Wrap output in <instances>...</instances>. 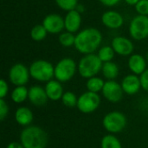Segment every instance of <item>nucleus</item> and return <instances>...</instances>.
Listing matches in <instances>:
<instances>
[{
	"instance_id": "f257e3e1",
	"label": "nucleus",
	"mask_w": 148,
	"mask_h": 148,
	"mask_svg": "<svg viewBox=\"0 0 148 148\" xmlns=\"http://www.w3.org/2000/svg\"><path fill=\"white\" fill-rule=\"evenodd\" d=\"M102 42V34L96 28H85L75 36V48L83 55L94 54Z\"/></svg>"
},
{
	"instance_id": "f03ea898",
	"label": "nucleus",
	"mask_w": 148,
	"mask_h": 148,
	"mask_svg": "<svg viewBox=\"0 0 148 148\" xmlns=\"http://www.w3.org/2000/svg\"><path fill=\"white\" fill-rule=\"evenodd\" d=\"M19 139L24 148H46L49 143L48 134L38 126L24 127Z\"/></svg>"
},
{
	"instance_id": "7ed1b4c3",
	"label": "nucleus",
	"mask_w": 148,
	"mask_h": 148,
	"mask_svg": "<svg viewBox=\"0 0 148 148\" xmlns=\"http://www.w3.org/2000/svg\"><path fill=\"white\" fill-rule=\"evenodd\" d=\"M103 62L98 57L97 54L84 55L77 64L78 73L84 79H89L96 76L101 72Z\"/></svg>"
},
{
	"instance_id": "20e7f679",
	"label": "nucleus",
	"mask_w": 148,
	"mask_h": 148,
	"mask_svg": "<svg viewBox=\"0 0 148 148\" xmlns=\"http://www.w3.org/2000/svg\"><path fill=\"white\" fill-rule=\"evenodd\" d=\"M29 69L30 77L36 82L47 83L55 78V66L49 61L36 60L29 65Z\"/></svg>"
},
{
	"instance_id": "39448f33",
	"label": "nucleus",
	"mask_w": 148,
	"mask_h": 148,
	"mask_svg": "<svg viewBox=\"0 0 148 148\" xmlns=\"http://www.w3.org/2000/svg\"><path fill=\"white\" fill-rule=\"evenodd\" d=\"M127 124V119L126 115L120 111H111L102 119V126L104 129L111 134L122 132L126 128Z\"/></svg>"
},
{
	"instance_id": "423d86ee",
	"label": "nucleus",
	"mask_w": 148,
	"mask_h": 148,
	"mask_svg": "<svg viewBox=\"0 0 148 148\" xmlns=\"http://www.w3.org/2000/svg\"><path fill=\"white\" fill-rule=\"evenodd\" d=\"M78 72L77 64L74 59L64 57L61 59L55 66V79L62 83L68 82Z\"/></svg>"
},
{
	"instance_id": "0eeeda50",
	"label": "nucleus",
	"mask_w": 148,
	"mask_h": 148,
	"mask_svg": "<svg viewBox=\"0 0 148 148\" xmlns=\"http://www.w3.org/2000/svg\"><path fill=\"white\" fill-rule=\"evenodd\" d=\"M101 101V100L99 94L86 91L78 97L76 108L82 114H92L99 108Z\"/></svg>"
},
{
	"instance_id": "6e6552de",
	"label": "nucleus",
	"mask_w": 148,
	"mask_h": 148,
	"mask_svg": "<svg viewBox=\"0 0 148 148\" xmlns=\"http://www.w3.org/2000/svg\"><path fill=\"white\" fill-rule=\"evenodd\" d=\"M130 36L136 41H141L148 37V16L137 15L129 25Z\"/></svg>"
},
{
	"instance_id": "1a4fd4ad",
	"label": "nucleus",
	"mask_w": 148,
	"mask_h": 148,
	"mask_svg": "<svg viewBox=\"0 0 148 148\" xmlns=\"http://www.w3.org/2000/svg\"><path fill=\"white\" fill-rule=\"evenodd\" d=\"M9 81L15 87L25 86L30 77L29 69L23 63H15L9 70Z\"/></svg>"
},
{
	"instance_id": "9d476101",
	"label": "nucleus",
	"mask_w": 148,
	"mask_h": 148,
	"mask_svg": "<svg viewBox=\"0 0 148 148\" xmlns=\"http://www.w3.org/2000/svg\"><path fill=\"white\" fill-rule=\"evenodd\" d=\"M103 97L111 103L120 102L124 95L123 89L121 83L114 81H107L101 91Z\"/></svg>"
},
{
	"instance_id": "9b49d317",
	"label": "nucleus",
	"mask_w": 148,
	"mask_h": 148,
	"mask_svg": "<svg viewBox=\"0 0 148 148\" xmlns=\"http://www.w3.org/2000/svg\"><path fill=\"white\" fill-rule=\"evenodd\" d=\"M111 46L115 54L121 56H130L134 49L133 42L125 36H115L112 40Z\"/></svg>"
},
{
	"instance_id": "f8f14e48",
	"label": "nucleus",
	"mask_w": 148,
	"mask_h": 148,
	"mask_svg": "<svg viewBox=\"0 0 148 148\" xmlns=\"http://www.w3.org/2000/svg\"><path fill=\"white\" fill-rule=\"evenodd\" d=\"M42 24L45 27L48 33L49 34H61L65 29L64 18L55 13L47 15L43 18Z\"/></svg>"
},
{
	"instance_id": "ddd939ff",
	"label": "nucleus",
	"mask_w": 148,
	"mask_h": 148,
	"mask_svg": "<svg viewBox=\"0 0 148 148\" xmlns=\"http://www.w3.org/2000/svg\"><path fill=\"white\" fill-rule=\"evenodd\" d=\"M121 85L124 94L127 95H134L138 94L141 89L140 78L139 75H136L134 74H129L126 75L122 79Z\"/></svg>"
},
{
	"instance_id": "4468645a",
	"label": "nucleus",
	"mask_w": 148,
	"mask_h": 148,
	"mask_svg": "<svg viewBox=\"0 0 148 148\" xmlns=\"http://www.w3.org/2000/svg\"><path fill=\"white\" fill-rule=\"evenodd\" d=\"M28 100L35 107H42L47 103L49 98L44 88L39 85H34L29 88Z\"/></svg>"
},
{
	"instance_id": "2eb2a0df",
	"label": "nucleus",
	"mask_w": 148,
	"mask_h": 148,
	"mask_svg": "<svg viewBox=\"0 0 148 148\" xmlns=\"http://www.w3.org/2000/svg\"><path fill=\"white\" fill-rule=\"evenodd\" d=\"M101 22L107 28L117 29L123 25L124 18L122 15L116 10H108L102 14Z\"/></svg>"
},
{
	"instance_id": "dca6fc26",
	"label": "nucleus",
	"mask_w": 148,
	"mask_h": 148,
	"mask_svg": "<svg viewBox=\"0 0 148 148\" xmlns=\"http://www.w3.org/2000/svg\"><path fill=\"white\" fill-rule=\"evenodd\" d=\"M127 66L132 74L140 76L147 69V59L140 54H133L128 58Z\"/></svg>"
},
{
	"instance_id": "f3484780",
	"label": "nucleus",
	"mask_w": 148,
	"mask_h": 148,
	"mask_svg": "<svg viewBox=\"0 0 148 148\" xmlns=\"http://www.w3.org/2000/svg\"><path fill=\"white\" fill-rule=\"evenodd\" d=\"M64 25L66 31L76 33L82 25V15L76 10L69 11L64 17Z\"/></svg>"
},
{
	"instance_id": "a211bd4d",
	"label": "nucleus",
	"mask_w": 148,
	"mask_h": 148,
	"mask_svg": "<svg viewBox=\"0 0 148 148\" xmlns=\"http://www.w3.org/2000/svg\"><path fill=\"white\" fill-rule=\"evenodd\" d=\"M44 89H45V92L47 94L49 100L52 101H58L62 100V95L64 94L62 82H60L59 81L56 79H53L48 82L45 84Z\"/></svg>"
},
{
	"instance_id": "6ab92c4d",
	"label": "nucleus",
	"mask_w": 148,
	"mask_h": 148,
	"mask_svg": "<svg viewBox=\"0 0 148 148\" xmlns=\"http://www.w3.org/2000/svg\"><path fill=\"white\" fill-rule=\"evenodd\" d=\"M34 120V114L30 108L28 107H19L15 112V121L21 127H29Z\"/></svg>"
},
{
	"instance_id": "aec40b11",
	"label": "nucleus",
	"mask_w": 148,
	"mask_h": 148,
	"mask_svg": "<svg viewBox=\"0 0 148 148\" xmlns=\"http://www.w3.org/2000/svg\"><path fill=\"white\" fill-rule=\"evenodd\" d=\"M101 73L104 78L107 79V81H114L119 75L120 73L119 66L113 61L104 62L102 65Z\"/></svg>"
},
{
	"instance_id": "412c9836",
	"label": "nucleus",
	"mask_w": 148,
	"mask_h": 148,
	"mask_svg": "<svg viewBox=\"0 0 148 148\" xmlns=\"http://www.w3.org/2000/svg\"><path fill=\"white\" fill-rule=\"evenodd\" d=\"M10 99L16 104L23 103L29 98V88L26 86L15 87L10 92Z\"/></svg>"
},
{
	"instance_id": "4be33fe9",
	"label": "nucleus",
	"mask_w": 148,
	"mask_h": 148,
	"mask_svg": "<svg viewBox=\"0 0 148 148\" xmlns=\"http://www.w3.org/2000/svg\"><path fill=\"white\" fill-rule=\"evenodd\" d=\"M105 82H104V80L102 78H101L97 75L91 77V78L87 80V82H86L87 90L93 92V93L99 94L100 92L102 91L103 87L105 85Z\"/></svg>"
},
{
	"instance_id": "5701e85b",
	"label": "nucleus",
	"mask_w": 148,
	"mask_h": 148,
	"mask_svg": "<svg viewBox=\"0 0 148 148\" xmlns=\"http://www.w3.org/2000/svg\"><path fill=\"white\" fill-rule=\"evenodd\" d=\"M101 148H122V144L115 135L109 134L102 137Z\"/></svg>"
},
{
	"instance_id": "b1692460",
	"label": "nucleus",
	"mask_w": 148,
	"mask_h": 148,
	"mask_svg": "<svg viewBox=\"0 0 148 148\" xmlns=\"http://www.w3.org/2000/svg\"><path fill=\"white\" fill-rule=\"evenodd\" d=\"M114 55H115V52L114 49L112 48V46H108V45L100 48L97 52L98 57L101 59V61L103 63L108 62H112L114 57Z\"/></svg>"
},
{
	"instance_id": "393cba45",
	"label": "nucleus",
	"mask_w": 148,
	"mask_h": 148,
	"mask_svg": "<svg viewBox=\"0 0 148 148\" xmlns=\"http://www.w3.org/2000/svg\"><path fill=\"white\" fill-rule=\"evenodd\" d=\"M48 31L42 24L35 25L30 30V37L35 42H41L47 36Z\"/></svg>"
},
{
	"instance_id": "a878e982",
	"label": "nucleus",
	"mask_w": 148,
	"mask_h": 148,
	"mask_svg": "<svg viewBox=\"0 0 148 148\" xmlns=\"http://www.w3.org/2000/svg\"><path fill=\"white\" fill-rule=\"evenodd\" d=\"M58 41L60 44L65 48H69L71 46H75V36L73 33H70L69 31L62 32L59 35Z\"/></svg>"
},
{
	"instance_id": "bb28decb",
	"label": "nucleus",
	"mask_w": 148,
	"mask_h": 148,
	"mask_svg": "<svg viewBox=\"0 0 148 148\" xmlns=\"http://www.w3.org/2000/svg\"><path fill=\"white\" fill-rule=\"evenodd\" d=\"M62 101V104L69 108H73L77 106V101H78V97L76 95L72 92V91H66L64 92L62 98L61 100Z\"/></svg>"
},
{
	"instance_id": "cd10ccee",
	"label": "nucleus",
	"mask_w": 148,
	"mask_h": 148,
	"mask_svg": "<svg viewBox=\"0 0 148 148\" xmlns=\"http://www.w3.org/2000/svg\"><path fill=\"white\" fill-rule=\"evenodd\" d=\"M55 1L60 9L68 12L75 10L77 5L79 4L78 0H55Z\"/></svg>"
},
{
	"instance_id": "c85d7f7f",
	"label": "nucleus",
	"mask_w": 148,
	"mask_h": 148,
	"mask_svg": "<svg viewBox=\"0 0 148 148\" xmlns=\"http://www.w3.org/2000/svg\"><path fill=\"white\" fill-rule=\"evenodd\" d=\"M134 7L138 15L148 16V0H140Z\"/></svg>"
},
{
	"instance_id": "c756f323",
	"label": "nucleus",
	"mask_w": 148,
	"mask_h": 148,
	"mask_svg": "<svg viewBox=\"0 0 148 148\" xmlns=\"http://www.w3.org/2000/svg\"><path fill=\"white\" fill-rule=\"evenodd\" d=\"M9 114V105L4 99H0V121H3Z\"/></svg>"
},
{
	"instance_id": "7c9ffc66",
	"label": "nucleus",
	"mask_w": 148,
	"mask_h": 148,
	"mask_svg": "<svg viewBox=\"0 0 148 148\" xmlns=\"http://www.w3.org/2000/svg\"><path fill=\"white\" fill-rule=\"evenodd\" d=\"M9 94V84L4 79L0 81V99H4Z\"/></svg>"
},
{
	"instance_id": "2f4dec72",
	"label": "nucleus",
	"mask_w": 148,
	"mask_h": 148,
	"mask_svg": "<svg viewBox=\"0 0 148 148\" xmlns=\"http://www.w3.org/2000/svg\"><path fill=\"white\" fill-rule=\"evenodd\" d=\"M140 82H141V88L148 93V69H146V71L140 75Z\"/></svg>"
},
{
	"instance_id": "473e14b6",
	"label": "nucleus",
	"mask_w": 148,
	"mask_h": 148,
	"mask_svg": "<svg viewBox=\"0 0 148 148\" xmlns=\"http://www.w3.org/2000/svg\"><path fill=\"white\" fill-rule=\"evenodd\" d=\"M103 5L107 6V7H113L115 6L116 4H118L121 0H99Z\"/></svg>"
},
{
	"instance_id": "72a5a7b5",
	"label": "nucleus",
	"mask_w": 148,
	"mask_h": 148,
	"mask_svg": "<svg viewBox=\"0 0 148 148\" xmlns=\"http://www.w3.org/2000/svg\"><path fill=\"white\" fill-rule=\"evenodd\" d=\"M6 148H24L23 147V146L22 145V143L19 141V142H17V141H12V142H10V143H9L8 144V146H7V147Z\"/></svg>"
},
{
	"instance_id": "f704fd0d",
	"label": "nucleus",
	"mask_w": 148,
	"mask_h": 148,
	"mask_svg": "<svg viewBox=\"0 0 148 148\" xmlns=\"http://www.w3.org/2000/svg\"><path fill=\"white\" fill-rule=\"evenodd\" d=\"M140 0H125V2L128 4V5H136L139 3Z\"/></svg>"
},
{
	"instance_id": "c9c22d12",
	"label": "nucleus",
	"mask_w": 148,
	"mask_h": 148,
	"mask_svg": "<svg viewBox=\"0 0 148 148\" xmlns=\"http://www.w3.org/2000/svg\"><path fill=\"white\" fill-rule=\"evenodd\" d=\"M75 10H76L78 12H80L81 14H82V13H83V12H84V10H85V9H84V6H83L82 4H78Z\"/></svg>"
},
{
	"instance_id": "e433bc0d",
	"label": "nucleus",
	"mask_w": 148,
	"mask_h": 148,
	"mask_svg": "<svg viewBox=\"0 0 148 148\" xmlns=\"http://www.w3.org/2000/svg\"><path fill=\"white\" fill-rule=\"evenodd\" d=\"M146 59H147V61L148 62V52L147 53V56H146Z\"/></svg>"
}]
</instances>
